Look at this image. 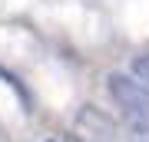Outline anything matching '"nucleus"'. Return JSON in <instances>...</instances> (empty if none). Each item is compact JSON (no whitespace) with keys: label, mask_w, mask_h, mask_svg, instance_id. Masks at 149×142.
Instances as JSON below:
<instances>
[{"label":"nucleus","mask_w":149,"mask_h":142,"mask_svg":"<svg viewBox=\"0 0 149 142\" xmlns=\"http://www.w3.org/2000/svg\"><path fill=\"white\" fill-rule=\"evenodd\" d=\"M106 93H109L113 106L119 109V119L126 122V129L149 139V89L133 73H109Z\"/></svg>","instance_id":"nucleus-1"},{"label":"nucleus","mask_w":149,"mask_h":142,"mask_svg":"<svg viewBox=\"0 0 149 142\" xmlns=\"http://www.w3.org/2000/svg\"><path fill=\"white\" fill-rule=\"evenodd\" d=\"M129 73H133L139 83L149 89V53H139V56H133V63H129Z\"/></svg>","instance_id":"nucleus-3"},{"label":"nucleus","mask_w":149,"mask_h":142,"mask_svg":"<svg viewBox=\"0 0 149 142\" xmlns=\"http://www.w3.org/2000/svg\"><path fill=\"white\" fill-rule=\"evenodd\" d=\"M80 126H86L93 136H109L116 122H113L103 109H96V106H83L80 109Z\"/></svg>","instance_id":"nucleus-2"},{"label":"nucleus","mask_w":149,"mask_h":142,"mask_svg":"<svg viewBox=\"0 0 149 142\" xmlns=\"http://www.w3.org/2000/svg\"><path fill=\"white\" fill-rule=\"evenodd\" d=\"M66 142H100V139H66Z\"/></svg>","instance_id":"nucleus-4"},{"label":"nucleus","mask_w":149,"mask_h":142,"mask_svg":"<svg viewBox=\"0 0 149 142\" xmlns=\"http://www.w3.org/2000/svg\"><path fill=\"white\" fill-rule=\"evenodd\" d=\"M136 142H149V139H136Z\"/></svg>","instance_id":"nucleus-6"},{"label":"nucleus","mask_w":149,"mask_h":142,"mask_svg":"<svg viewBox=\"0 0 149 142\" xmlns=\"http://www.w3.org/2000/svg\"><path fill=\"white\" fill-rule=\"evenodd\" d=\"M43 142H60V139H43Z\"/></svg>","instance_id":"nucleus-5"}]
</instances>
